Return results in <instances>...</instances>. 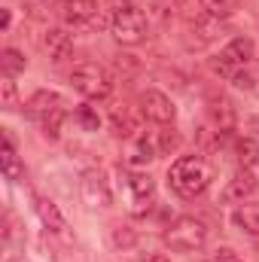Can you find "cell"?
Listing matches in <instances>:
<instances>
[{"label":"cell","instance_id":"1","mask_svg":"<svg viewBox=\"0 0 259 262\" xmlns=\"http://www.w3.org/2000/svg\"><path fill=\"white\" fill-rule=\"evenodd\" d=\"M168 186L180 198H198L210 186V165L204 156H180L168 168Z\"/></svg>","mask_w":259,"mask_h":262},{"label":"cell","instance_id":"2","mask_svg":"<svg viewBox=\"0 0 259 262\" xmlns=\"http://www.w3.org/2000/svg\"><path fill=\"white\" fill-rule=\"evenodd\" d=\"M28 116L43 128L46 137L58 140L61 134V119H64V98L58 92H49V89H37L31 98H28Z\"/></svg>","mask_w":259,"mask_h":262},{"label":"cell","instance_id":"3","mask_svg":"<svg viewBox=\"0 0 259 262\" xmlns=\"http://www.w3.org/2000/svg\"><path fill=\"white\" fill-rule=\"evenodd\" d=\"M253 58H256L253 40L250 37H235V40H229L220 49V55L210 58V67H213V73H220L226 79H235L241 70H247V67L253 64Z\"/></svg>","mask_w":259,"mask_h":262},{"label":"cell","instance_id":"4","mask_svg":"<svg viewBox=\"0 0 259 262\" xmlns=\"http://www.w3.org/2000/svg\"><path fill=\"white\" fill-rule=\"evenodd\" d=\"M165 244L174 253H198L207 244V223L198 216H180L168 226L165 232Z\"/></svg>","mask_w":259,"mask_h":262},{"label":"cell","instance_id":"5","mask_svg":"<svg viewBox=\"0 0 259 262\" xmlns=\"http://www.w3.org/2000/svg\"><path fill=\"white\" fill-rule=\"evenodd\" d=\"M110 31L116 37V43H122V46H140L146 40V15H143V9H137L134 3L122 0V6L110 18Z\"/></svg>","mask_w":259,"mask_h":262},{"label":"cell","instance_id":"6","mask_svg":"<svg viewBox=\"0 0 259 262\" xmlns=\"http://www.w3.org/2000/svg\"><path fill=\"white\" fill-rule=\"evenodd\" d=\"M70 82H73V89H76L82 98H89V101H101V98H107V95L113 92V76H110L101 64H95V61H85V64L73 67Z\"/></svg>","mask_w":259,"mask_h":262},{"label":"cell","instance_id":"7","mask_svg":"<svg viewBox=\"0 0 259 262\" xmlns=\"http://www.w3.org/2000/svg\"><path fill=\"white\" fill-rule=\"evenodd\" d=\"M79 195L85 201V207H92V210L107 207V204L113 201V192H110V183H107L104 171L89 168V171L82 174V180H79Z\"/></svg>","mask_w":259,"mask_h":262},{"label":"cell","instance_id":"8","mask_svg":"<svg viewBox=\"0 0 259 262\" xmlns=\"http://www.w3.org/2000/svg\"><path fill=\"white\" fill-rule=\"evenodd\" d=\"M140 116L149 119V122H156V125H171L174 116H177V110H174V101H171L165 92L146 89V92L140 95Z\"/></svg>","mask_w":259,"mask_h":262},{"label":"cell","instance_id":"9","mask_svg":"<svg viewBox=\"0 0 259 262\" xmlns=\"http://www.w3.org/2000/svg\"><path fill=\"white\" fill-rule=\"evenodd\" d=\"M125 192H128L131 201V213L134 216H143L153 204V195H156V180L149 174H125Z\"/></svg>","mask_w":259,"mask_h":262},{"label":"cell","instance_id":"10","mask_svg":"<svg viewBox=\"0 0 259 262\" xmlns=\"http://www.w3.org/2000/svg\"><path fill=\"white\" fill-rule=\"evenodd\" d=\"M61 18L73 28L95 25L98 18V0H64L61 3Z\"/></svg>","mask_w":259,"mask_h":262},{"label":"cell","instance_id":"11","mask_svg":"<svg viewBox=\"0 0 259 262\" xmlns=\"http://www.w3.org/2000/svg\"><path fill=\"white\" fill-rule=\"evenodd\" d=\"M156 156H159V143H153L146 134H134V137L128 140L125 162H128L131 168H143V165H149Z\"/></svg>","mask_w":259,"mask_h":262},{"label":"cell","instance_id":"12","mask_svg":"<svg viewBox=\"0 0 259 262\" xmlns=\"http://www.w3.org/2000/svg\"><path fill=\"white\" fill-rule=\"evenodd\" d=\"M256 177H253V171L250 168H238L235 174H232V180H229V186H226V192H223V198L226 201H244V198H250L253 192H256Z\"/></svg>","mask_w":259,"mask_h":262},{"label":"cell","instance_id":"13","mask_svg":"<svg viewBox=\"0 0 259 262\" xmlns=\"http://www.w3.org/2000/svg\"><path fill=\"white\" fill-rule=\"evenodd\" d=\"M43 49H46V55L52 58V61H64L70 58V52H73V40H70V34L61 31V28H52V31H46V37H43Z\"/></svg>","mask_w":259,"mask_h":262},{"label":"cell","instance_id":"14","mask_svg":"<svg viewBox=\"0 0 259 262\" xmlns=\"http://www.w3.org/2000/svg\"><path fill=\"white\" fill-rule=\"evenodd\" d=\"M210 119H213V125H217V131L229 134V131H235V122H238V113H235L232 101L220 95V98H210Z\"/></svg>","mask_w":259,"mask_h":262},{"label":"cell","instance_id":"15","mask_svg":"<svg viewBox=\"0 0 259 262\" xmlns=\"http://www.w3.org/2000/svg\"><path fill=\"white\" fill-rule=\"evenodd\" d=\"M34 207H37V216H40V223H43L49 232H64V229H67L64 216H61V210H58V204H55L52 198L37 195V198H34Z\"/></svg>","mask_w":259,"mask_h":262},{"label":"cell","instance_id":"16","mask_svg":"<svg viewBox=\"0 0 259 262\" xmlns=\"http://www.w3.org/2000/svg\"><path fill=\"white\" fill-rule=\"evenodd\" d=\"M0 168H3V174H6V180H12V183H21V180H25V165L18 162V152H15V146H12V137H9V134H3Z\"/></svg>","mask_w":259,"mask_h":262},{"label":"cell","instance_id":"17","mask_svg":"<svg viewBox=\"0 0 259 262\" xmlns=\"http://www.w3.org/2000/svg\"><path fill=\"white\" fill-rule=\"evenodd\" d=\"M232 220H235V226H238V229H244L247 235L259 238V204H256V201H241V204L235 207Z\"/></svg>","mask_w":259,"mask_h":262},{"label":"cell","instance_id":"18","mask_svg":"<svg viewBox=\"0 0 259 262\" xmlns=\"http://www.w3.org/2000/svg\"><path fill=\"white\" fill-rule=\"evenodd\" d=\"M25 67H28V58H25L18 49H12V46H9V49H3V52H0V73H3L6 79H12V76H15V73H21Z\"/></svg>","mask_w":259,"mask_h":262},{"label":"cell","instance_id":"19","mask_svg":"<svg viewBox=\"0 0 259 262\" xmlns=\"http://www.w3.org/2000/svg\"><path fill=\"white\" fill-rule=\"evenodd\" d=\"M235 156H238V165H241V168H253L259 162V143L253 137L238 140V143H235Z\"/></svg>","mask_w":259,"mask_h":262},{"label":"cell","instance_id":"20","mask_svg":"<svg viewBox=\"0 0 259 262\" xmlns=\"http://www.w3.org/2000/svg\"><path fill=\"white\" fill-rule=\"evenodd\" d=\"M110 244L116 247V250H131L134 244H137V232L125 226V223H116L113 229H110Z\"/></svg>","mask_w":259,"mask_h":262},{"label":"cell","instance_id":"21","mask_svg":"<svg viewBox=\"0 0 259 262\" xmlns=\"http://www.w3.org/2000/svg\"><path fill=\"white\" fill-rule=\"evenodd\" d=\"M110 122H113V134H116V137H128V140H131V137L137 134V122L131 119V116L125 113V110H119V107L113 110Z\"/></svg>","mask_w":259,"mask_h":262},{"label":"cell","instance_id":"22","mask_svg":"<svg viewBox=\"0 0 259 262\" xmlns=\"http://www.w3.org/2000/svg\"><path fill=\"white\" fill-rule=\"evenodd\" d=\"M0 107H3L6 113L18 110V89H15V82L6 79V76H3V82H0Z\"/></svg>","mask_w":259,"mask_h":262},{"label":"cell","instance_id":"23","mask_svg":"<svg viewBox=\"0 0 259 262\" xmlns=\"http://www.w3.org/2000/svg\"><path fill=\"white\" fill-rule=\"evenodd\" d=\"M76 119L82 122V128H89V131H98V125H101V119H98V113L92 107H79L76 110Z\"/></svg>","mask_w":259,"mask_h":262},{"label":"cell","instance_id":"24","mask_svg":"<svg viewBox=\"0 0 259 262\" xmlns=\"http://www.w3.org/2000/svg\"><path fill=\"white\" fill-rule=\"evenodd\" d=\"M213 262H244V259H241L232 247H220V250H217V256H213Z\"/></svg>","mask_w":259,"mask_h":262},{"label":"cell","instance_id":"25","mask_svg":"<svg viewBox=\"0 0 259 262\" xmlns=\"http://www.w3.org/2000/svg\"><path fill=\"white\" fill-rule=\"evenodd\" d=\"M232 82H235L238 89H253V73H250V67H247V70H241Z\"/></svg>","mask_w":259,"mask_h":262},{"label":"cell","instance_id":"26","mask_svg":"<svg viewBox=\"0 0 259 262\" xmlns=\"http://www.w3.org/2000/svg\"><path fill=\"white\" fill-rule=\"evenodd\" d=\"M9 25H12V12L3 9V31H9Z\"/></svg>","mask_w":259,"mask_h":262},{"label":"cell","instance_id":"27","mask_svg":"<svg viewBox=\"0 0 259 262\" xmlns=\"http://www.w3.org/2000/svg\"><path fill=\"white\" fill-rule=\"evenodd\" d=\"M149 262H171V259H165V256H153Z\"/></svg>","mask_w":259,"mask_h":262}]
</instances>
